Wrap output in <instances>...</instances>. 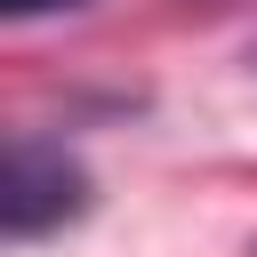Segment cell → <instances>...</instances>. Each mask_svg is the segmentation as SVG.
I'll list each match as a JSON object with an SVG mask.
<instances>
[{"instance_id": "cell-2", "label": "cell", "mask_w": 257, "mask_h": 257, "mask_svg": "<svg viewBox=\"0 0 257 257\" xmlns=\"http://www.w3.org/2000/svg\"><path fill=\"white\" fill-rule=\"evenodd\" d=\"M64 8H88V0H0V16L32 24V16H64Z\"/></svg>"}, {"instance_id": "cell-1", "label": "cell", "mask_w": 257, "mask_h": 257, "mask_svg": "<svg viewBox=\"0 0 257 257\" xmlns=\"http://www.w3.org/2000/svg\"><path fill=\"white\" fill-rule=\"evenodd\" d=\"M72 217H88V169L64 153V145H48V137H8V185H0V225H8V241H40V233H56V225H72Z\"/></svg>"}, {"instance_id": "cell-3", "label": "cell", "mask_w": 257, "mask_h": 257, "mask_svg": "<svg viewBox=\"0 0 257 257\" xmlns=\"http://www.w3.org/2000/svg\"><path fill=\"white\" fill-rule=\"evenodd\" d=\"M249 64H257V48H249Z\"/></svg>"}]
</instances>
